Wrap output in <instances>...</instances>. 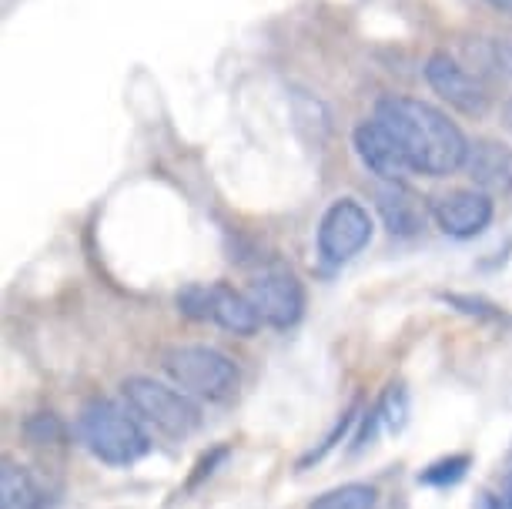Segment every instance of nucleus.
<instances>
[{
  "label": "nucleus",
  "mask_w": 512,
  "mask_h": 509,
  "mask_svg": "<svg viewBox=\"0 0 512 509\" xmlns=\"http://www.w3.org/2000/svg\"><path fill=\"white\" fill-rule=\"evenodd\" d=\"M385 128L399 138L405 158H409L412 171H422L429 178H446L466 165L469 141L456 121L436 104L419 98H382L375 108Z\"/></svg>",
  "instance_id": "f257e3e1"
},
{
  "label": "nucleus",
  "mask_w": 512,
  "mask_h": 509,
  "mask_svg": "<svg viewBox=\"0 0 512 509\" xmlns=\"http://www.w3.org/2000/svg\"><path fill=\"white\" fill-rule=\"evenodd\" d=\"M77 429H81L84 446L108 466H131L151 449L148 432L138 426V419L111 399H91L81 409Z\"/></svg>",
  "instance_id": "f03ea898"
},
{
  "label": "nucleus",
  "mask_w": 512,
  "mask_h": 509,
  "mask_svg": "<svg viewBox=\"0 0 512 509\" xmlns=\"http://www.w3.org/2000/svg\"><path fill=\"white\" fill-rule=\"evenodd\" d=\"M161 366L178 389L208 402H228L238 392V369L225 352L208 345H175L161 355Z\"/></svg>",
  "instance_id": "7ed1b4c3"
},
{
  "label": "nucleus",
  "mask_w": 512,
  "mask_h": 509,
  "mask_svg": "<svg viewBox=\"0 0 512 509\" xmlns=\"http://www.w3.org/2000/svg\"><path fill=\"white\" fill-rule=\"evenodd\" d=\"M124 399L134 416H141L148 426L171 439H185L201 426V409L188 399V392H178L164 382L144 379V376H131L124 379Z\"/></svg>",
  "instance_id": "20e7f679"
},
{
  "label": "nucleus",
  "mask_w": 512,
  "mask_h": 509,
  "mask_svg": "<svg viewBox=\"0 0 512 509\" xmlns=\"http://www.w3.org/2000/svg\"><path fill=\"white\" fill-rule=\"evenodd\" d=\"M178 312L191 322H211L235 335H255L262 319L245 292H235L225 282L211 285H188L178 292Z\"/></svg>",
  "instance_id": "39448f33"
},
{
  "label": "nucleus",
  "mask_w": 512,
  "mask_h": 509,
  "mask_svg": "<svg viewBox=\"0 0 512 509\" xmlns=\"http://www.w3.org/2000/svg\"><path fill=\"white\" fill-rule=\"evenodd\" d=\"M372 215L369 208L359 205L355 198H338L328 205V211L318 222V252L325 262H349L372 242Z\"/></svg>",
  "instance_id": "423d86ee"
},
{
  "label": "nucleus",
  "mask_w": 512,
  "mask_h": 509,
  "mask_svg": "<svg viewBox=\"0 0 512 509\" xmlns=\"http://www.w3.org/2000/svg\"><path fill=\"white\" fill-rule=\"evenodd\" d=\"M245 295L255 305L258 319L272 329H292L305 315V288L288 268H265L251 275Z\"/></svg>",
  "instance_id": "0eeeda50"
},
{
  "label": "nucleus",
  "mask_w": 512,
  "mask_h": 509,
  "mask_svg": "<svg viewBox=\"0 0 512 509\" xmlns=\"http://www.w3.org/2000/svg\"><path fill=\"white\" fill-rule=\"evenodd\" d=\"M422 74H425V81H429V88L436 91L449 108L469 114V118H482V114L489 111V101H492L489 88L469 71L466 64H459L449 51L429 54Z\"/></svg>",
  "instance_id": "6e6552de"
},
{
  "label": "nucleus",
  "mask_w": 512,
  "mask_h": 509,
  "mask_svg": "<svg viewBox=\"0 0 512 509\" xmlns=\"http://www.w3.org/2000/svg\"><path fill=\"white\" fill-rule=\"evenodd\" d=\"M492 215H496V208H492L489 191H482V188L449 191V195L436 198V205H432V218H436V225L449 238L482 235L489 228Z\"/></svg>",
  "instance_id": "1a4fd4ad"
},
{
  "label": "nucleus",
  "mask_w": 512,
  "mask_h": 509,
  "mask_svg": "<svg viewBox=\"0 0 512 509\" xmlns=\"http://www.w3.org/2000/svg\"><path fill=\"white\" fill-rule=\"evenodd\" d=\"M352 144H355V155H359V161L379 181H402L412 171L399 138H395L379 118L362 121L352 134Z\"/></svg>",
  "instance_id": "9d476101"
},
{
  "label": "nucleus",
  "mask_w": 512,
  "mask_h": 509,
  "mask_svg": "<svg viewBox=\"0 0 512 509\" xmlns=\"http://www.w3.org/2000/svg\"><path fill=\"white\" fill-rule=\"evenodd\" d=\"M375 208H379L385 228L399 238H412L425 228V205L405 181H382L375 188Z\"/></svg>",
  "instance_id": "9b49d317"
},
{
  "label": "nucleus",
  "mask_w": 512,
  "mask_h": 509,
  "mask_svg": "<svg viewBox=\"0 0 512 509\" xmlns=\"http://www.w3.org/2000/svg\"><path fill=\"white\" fill-rule=\"evenodd\" d=\"M462 168L482 191H512V148H506L502 141H469V155Z\"/></svg>",
  "instance_id": "f8f14e48"
},
{
  "label": "nucleus",
  "mask_w": 512,
  "mask_h": 509,
  "mask_svg": "<svg viewBox=\"0 0 512 509\" xmlns=\"http://www.w3.org/2000/svg\"><path fill=\"white\" fill-rule=\"evenodd\" d=\"M47 496L34 473L11 456L0 463V509H44Z\"/></svg>",
  "instance_id": "ddd939ff"
},
{
  "label": "nucleus",
  "mask_w": 512,
  "mask_h": 509,
  "mask_svg": "<svg viewBox=\"0 0 512 509\" xmlns=\"http://www.w3.org/2000/svg\"><path fill=\"white\" fill-rule=\"evenodd\" d=\"M308 509H379V493H375V486L349 483L318 496Z\"/></svg>",
  "instance_id": "4468645a"
},
{
  "label": "nucleus",
  "mask_w": 512,
  "mask_h": 509,
  "mask_svg": "<svg viewBox=\"0 0 512 509\" xmlns=\"http://www.w3.org/2000/svg\"><path fill=\"white\" fill-rule=\"evenodd\" d=\"M472 459L466 453H456V456H442L436 459L432 466H425L419 473V483L422 486H436V489H446V486H456L462 476L469 473Z\"/></svg>",
  "instance_id": "2eb2a0df"
},
{
  "label": "nucleus",
  "mask_w": 512,
  "mask_h": 509,
  "mask_svg": "<svg viewBox=\"0 0 512 509\" xmlns=\"http://www.w3.org/2000/svg\"><path fill=\"white\" fill-rule=\"evenodd\" d=\"M24 436L31 446H64L67 443V426L54 412H37L24 422Z\"/></svg>",
  "instance_id": "dca6fc26"
},
{
  "label": "nucleus",
  "mask_w": 512,
  "mask_h": 509,
  "mask_svg": "<svg viewBox=\"0 0 512 509\" xmlns=\"http://www.w3.org/2000/svg\"><path fill=\"white\" fill-rule=\"evenodd\" d=\"M379 416L392 432H402L405 422H409V396H405V386H389L385 396L379 399Z\"/></svg>",
  "instance_id": "f3484780"
},
{
  "label": "nucleus",
  "mask_w": 512,
  "mask_h": 509,
  "mask_svg": "<svg viewBox=\"0 0 512 509\" xmlns=\"http://www.w3.org/2000/svg\"><path fill=\"white\" fill-rule=\"evenodd\" d=\"M442 302H449L462 315H476V319H502V309L486 299H472V295H442Z\"/></svg>",
  "instance_id": "a211bd4d"
},
{
  "label": "nucleus",
  "mask_w": 512,
  "mask_h": 509,
  "mask_svg": "<svg viewBox=\"0 0 512 509\" xmlns=\"http://www.w3.org/2000/svg\"><path fill=\"white\" fill-rule=\"evenodd\" d=\"M352 422H355V406H352L349 412H345V416H342V419H338V422H335V429H332V432H328V439H325V443H322V446H318V449H312V453H308V456L302 459V463H298V469H305L308 463H318V459H322V456L328 453V449H332V446L338 443V439H342V436H345V432H349V426H352Z\"/></svg>",
  "instance_id": "6ab92c4d"
},
{
  "label": "nucleus",
  "mask_w": 512,
  "mask_h": 509,
  "mask_svg": "<svg viewBox=\"0 0 512 509\" xmlns=\"http://www.w3.org/2000/svg\"><path fill=\"white\" fill-rule=\"evenodd\" d=\"M486 57L499 74L512 78V37H492L486 44Z\"/></svg>",
  "instance_id": "aec40b11"
},
{
  "label": "nucleus",
  "mask_w": 512,
  "mask_h": 509,
  "mask_svg": "<svg viewBox=\"0 0 512 509\" xmlns=\"http://www.w3.org/2000/svg\"><path fill=\"white\" fill-rule=\"evenodd\" d=\"M225 459H228V449H225V446L211 449V453H208V456H205V459H201V463H198V469H195V476H191V479H188V486H198V483H201V479H205V476H211V473H215V466H218V463H225Z\"/></svg>",
  "instance_id": "412c9836"
},
{
  "label": "nucleus",
  "mask_w": 512,
  "mask_h": 509,
  "mask_svg": "<svg viewBox=\"0 0 512 509\" xmlns=\"http://www.w3.org/2000/svg\"><path fill=\"white\" fill-rule=\"evenodd\" d=\"M472 509H509V503H502V499H499L496 493L482 489V493L476 496V503H472Z\"/></svg>",
  "instance_id": "4be33fe9"
},
{
  "label": "nucleus",
  "mask_w": 512,
  "mask_h": 509,
  "mask_svg": "<svg viewBox=\"0 0 512 509\" xmlns=\"http://www.w3.org/2000/svg\"><path fill=\"white\" fill-rule=\"evenodd\" d=\"M489 7H496L499 14H509L512 17V0H486Z\"/></svg>",
  "instance_id": "5701e85b"
},
{
  "label": "nucleus",
  "mask_w": 512,
  "mask_h": 509,
  "mask_svg": "<svg viewBox=\"0 0 512 509\" xmlns=\"http://www.w3.org/2000/svg\"><path fill=\"white\" fill-rule=\"evenodd\" d=\"M506 124H509V131H512V101L506 104Z\"/></svg>",
  "instance_id": "b1692460"
},
{
  "label": "nucleus",
  "mask_w": 512,
  "mask_h": 509,
  "mask_svg": "<svg viewBox=\"0 0 512 509\" xmlns=\"http://www.w3.org/2000/svg\"><path fill=\"white\" fill-rule=\"evenodd\" d=\"M382 509H405L402 503H389V506H382Z\"/></svg>",
  "instance_id": "393cba45"
},
{
  "label": "nucleus",
  "mask_w": 512,
  "mask_h": 509,
  "mask_svg": "<svg viewBox=\"0 0 512 509\" xmlns=\"http://www.w3.org/2000/svg\"><path fill=\"white\" fill-rule=\"evenodd\" d=\"M506 503H509V509H512V486H509V499H506Z\"/></svg>",
  "instance_id": "a878e982"
}]
</instances>
